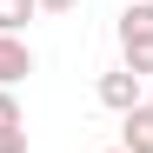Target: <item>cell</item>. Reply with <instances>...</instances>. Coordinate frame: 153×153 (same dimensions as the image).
Instances as JSON below:
<instances>
[{
	"label": "cell",
	"instance_id": "3957f363",
	"mask_svg": "<svg viewBox=\"0 0 153 153\" xmlns=\"http://www.w3.org/2000/svg\"><path fill=\"white\" fill-rule=\"evenodd\" d=\"M33 67H40V60H33L27 40H20V33H0V87H20Z\"/></svg>",
	"mask_w": 153,
	"mask_h": 153
},
{
	"label": "cell",
	"instance_id": "7a4b0ae2",
	"mask_svg": "<svg viewBox=\"0 0 153 153\" xmlns=\"http://www.w3.org/2000/svg\"><path fill=\"white\" fill-rule=\"evenodd\" d=\"M93 100H100L107 113H133V107H146V80H140V73H126V67H113V73H100Z\"/></svg>",
	"mask_w": 153,
	"mask_h": 153
},
{
	"label": "cell",
	"instance_id": "9c48e42d",
	"mask_svg": "<svg viewBox=\"0 0 153 153\" xmlns=\"http://www.w3.org/2000/svg\"><path fill=\"white\" fill-rule=\"evenodd\" d=\"M146 107H153V80H146Z\"/></svg>",
	"mask_w": 153,
	"mask_h": 153
},
{
	"label": "cell",
	"instance_id": "ba28073f",
	"mask_svg": "<svg viewBox=\"0 0 153 153\" xmlns=\"http://www.w3.org/2000/svg\"><path fill=\"white\" fill-rule=\"evenodd\" d=\"M0 153H27V126H0Z\"/></svg>",
	"mask_w": 153,
	"mask_h": 153
},
{
	"label": "cell",
	"instance_id": "30bf717a",
	"mask_svg": "<svg viewBox=\"0 0 153 153\" xmlns=\"http://www.w3.org/2000/svg\"><path fill=\"white\" fill-rule=\"evenodd\" d=\"M100 153H120V146H100Z\"/></svg>",
	"mask_w": 153,
	"mask_h": 153
},
{
	"label": "cell",
	"instance_id": "277c9868",
	"mask_svg": "<svg viewBox=\"0 0 153 153\" xmlns=\"http://www.w3.org/2000/svg\"><path fill=\"white\" fill-rule=\"evenodd\" d=\"M120 153H153V107L120 113Z\"/></svg>",
	"mask_w": 153,
	"mask_h": 153
},
{
	"label": "cell",
	"instance_id": "52a82bcc",
	"mask_svg": "<svg viewBox=\"0 0 153 153\" xmlns=\"http://www.w3.org/2000/svg\"><path fill=\"white\" fill-rule=\"evenodd\" d=\"M33 7H40L47 20H67V13H80V0H33Z\"/></svg>",
	"mask_w": 153,
	"mask_h": 153
},
{
	"label": "cell",
	"instance_id": "5b68a950",
	"mask_svg": "<svg viewBox=\"0 0 153 153\" xmlns=\"http://www.w3.org/2000/svg\"><path fill=\"white\" fill-rule=\"evenodd\" d=\"M27 20H40V7H33V0H0V33H20Z\"/></svg>",
	"mask_w": 153,
	"mask_h": 153
},
{
	"label": "cell",
	"instance_id": "8992f818",
	"mask_svg": "<svg viewBox=\"0 0 153 153\" xmlns=\"http://www.w3.org/2000/svg\"><path fill=\"white\" fill-rule=\"evenodd\" d=\"M0 126H27V113H20V100H13V87H0Z\"/></svg>",
	"mask_w": 153,
	"mask_h": 153
},
{
	"label": "cell",
	"instance_id": "6da1fadb",
	"mask_svg": "<svg viewBox=\"0 0 153 153\" xmlns=\"http://www.w3.org/2000/svg\"><path fill=\"white\" fill-rule=\"evenodd\" d=\"M120 67L153 80V0H126V13H120Z\"/></svg>",
	"mask_w": 153,
	"mask_h": 153
}]
</instances>
